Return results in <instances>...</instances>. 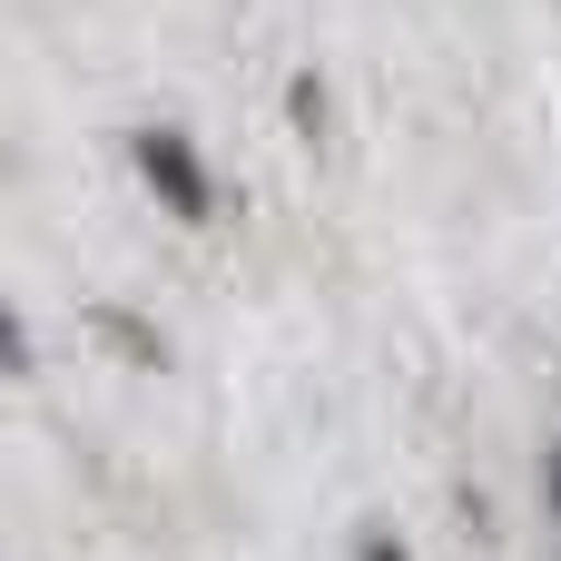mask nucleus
Instances as JSON below:
<instances>
[{
    "mask_svg": "<svg viewBox=\"0 0 561 561\" xmlns=\"http://www.w3.org/2000/svg\"><path fill=\"white\" fill-rule=\"evenodd\" d=\"M128 158H138V178L158 187V207H168V217H187V227H207V217H217V187H207V168H197V148H187L178 128H138V138H128Z\"/></svg>",
    "mask_w": 561,
    "mask_h": 561,
    "instance_id": "obj_1",
    "label": "nucleus"
},
{
    "mask_svg": "<svg viewBox=\"0 0 561 561\" xmlns=\"http://www.w3.org/2000/svg\"><path fill=\"white\" fill-rule=\"evenodd\" d=\"M99 335H108V345H128V355H148V365L168 355V345H158V325H138V316H118V306H99Z\"/></svg>",
    "mask_w": 561,
    "mask_h": 561,
    "instance_id": "obj_2",
    "label": "nucleus"
},
{
    "mask_svg": "<svg viewBox=\"0 0 561 561\" xmlns=\"http://www.w3.org/2000/svg\"><path fill=\"white\" fill-rule=\"evenodd\" d=\"M0 375H30V335H20L10 306H0Z\"/></svg>",
    "mask_w": 561,
    "mask_h": 561,
    "instance_id": "obj_3",
    "label": "nucleus"
},
{
    "mask_svg": "<svg viewBox=\"0 0 561 561\" xmlns=\"http://www.w3.org/2000/svg\"><path fill=\"white\" fill-rule=\"evenodd\" d=\"M355 561H404V542H394V533H365V542H355Z\"/></svg>",
    "mask_w": 561,
    "mask_h": 561,
    "instance_id": "obj_4",
    "label": "nucleus"
},
{
    "mask_svg": "<svg viewBox=\"0 0 561 561\" xmlns=\"http://www.w3.org/2000/svg\"><path fill=\"white\" fill-rule=\"evenodd\" d=\"M552 533H561V444H552Z\"/></svg>",
    "mask_w": 561,
    "mask_h": 561,
    "instance_id": "obj_5",
    "label": "nucleus"
}]
</instances>
